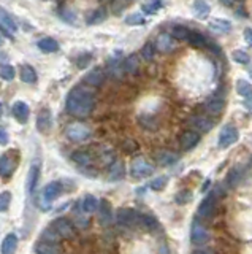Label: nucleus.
I'll return each mask as SVG.
<instances>
[{
	"label": "nucleus",
	"mask_w": 252,
	"mask_h": 254,
	"mask_svg": "<svg viewBox=\"0 0 252 254\" xmlns=\"http://www.w3.org/2000/svg\"><path fill=\"white\" fill-rule=\"evenodd\" d=\"M67 112L75 118H87L95 107V95L90 89L76 86L67 95Z\"/></svg>",
	"instance_id": "f257e3e1"
},
{
	"label": "nucleus",
	"mask_w": 252,
	"mask_h": 254,
	"mask_svg": "<svg viewBox=\"0 0 252 254\" xmlns=\"http://www.w3.org/2000/svg\"><path fill=\"white\" fill-rule=\"evenodd\" d=\"M116 221L122 227H138L141 224V213L132 208H119L116 211Z\"/></svg>",
	"instance_id": "f03ea898"
},
{
	"label": "nucleus",
	"mask_w": 252,
	"mask_h": 254,
	"mask_svg": "<svg viewBox=\"0 0 252 254\" xmlns=\"http://www.w3.org/2000/svg\"><path fill=\"white\" fill-rule=\"evenodd\" d=\"M19 164V154L18 151H10L5 153L3 156H0V176L2 178H10Z\"/></svg>",
	"instance_id": "7ed1b4c3"
},
{
	"label": "nucleus",
	"mask_w": 252,
	"mask_h": 254,
	"mask_svg": "<svg viewBox=\"0 0 252 254\" xmlns=\"http://www.w3.org/2000/svg\"><path fill=\"white\" fill-rule=\"evenodd\" d=\"M154 173V167L151 164L143 159V157H137V159L132 161L130 164V175L137 178V180H141V178H148Z\"/></svg>",
	"instance_id": "20e7f679"
},
{
	"label": "nucleus",
	"mask_w": 252,
	"mask_h": 254,
	"mask_svg": "<svg viewBox=\"0 0 252 254\" xmlns=\"http://www.w3.org/2000/svg\"><path fill=\"white\" fill-rule=\"evenodd\" d=\"M50 227L57 233V235L60 238H65V240H70L75 237V226L68 221V219L65 218H57L54 219V221L51 223Z\"/></svg>",
	"instance_id": "39448f33"
},
{
	"label": "nucleus",
	"mask_w": 252,
	"mask_h": 254,
	"mask_svg": "<svg viewBox=\"0 0 252 254\" xmlns=\"http://www.w3.org/2000/svg\"><path fill=\"white\" fill-rule=\"evenodd\" d=\"M65 135L67 139L72 141H84L90 137V129L87 126L81 124V122H75V124H70L67 127Z\"/></svg>",
	"instance_id": "423d86ee"
},
{
	"label": "nucleus",
	"mask_w": 252,
	"mask_h": 254,
	"mask_svg": "<svg viewBox=\"0 0 252 254\" xmlns=\"http://www.w3.org/2000/svg\"><path fill=\"white\" fill-rule=\"evenodd\" d=\"M209 240V232L203 224L198 223V219H195L192 223V227H191V242L192 245H197V246H203L206 245Z\"/></svg>",
	"instance_id": "0eeeda50"
},
{
	"label": "nucleus",
	"mask_w": 252,
	"mask_h": 254,
	"mask_svg": "<svg viewBox=\"0 0 252 254\" xmlns=\"http://www.w3.org/2000/svg\"><path fill=\"white\" fill-rule=\"evenodd\" d=\"M238 137H240V134H238V129L235 126H232V124L225 126L219 134V141H218L219 148L225 149L228 146L235 145V143L238 141Z\"/></svg>",
	"instance_id": "6e6552de"
},
{
	"label": "nucleus",
	"mask_w": 252,
	"mask_h": 254,
	"mask_svg": "<svg viewBox=\"0 0 252 254\" xmlns=\"http://www.w3.org/2000/svg\"><path fill=\"white\" fill-rule=\"evenodd\" d=\"M0 29L3 30V33L6 37H11V38L18 32L16 21L11 18V15L3 8V6H0Z\"/></svg>",
	"instance_id": "1a4fd4ad"
},
{
	"label": "nucleus",
	"mask_w": 252,
	"mask_h": 254,
	"mask_svg": "<svg viewBox=\"0 0 252 254\" xmlns=\"http://www.w3.org/2000/svg\"><path fill=\"white\" fill-rule=\"evenodd\" d=\"M40 170H41V162H40V159H35L30 166L29 175H27V192H29L30 196H33L35 191H37Z\"/></svg>",
	"instance_id": "9d476101"
},
{
	"label": "nucleus",
	"mask_w": 252,
	"mask_h": 254,
	"mask_svg": "<svg viewBox=\"0 0 252 254\" xmlns=\"http://www.w3.org/2000/svg\"><path fill=\"white\" fill-rule=\"evenodd\" d=\"M200 141V134L195 130H186V132L179 137V146L183 151H189L198 145Z\"/></svg>",
	"instance_id": "9b49d317"
},
{
	"label": "nucleus",
	"mask_w": 252,
	"mask_h": 254,
	"mask_svg": "<svg viewBox=\"0 0 252 254\" xmlns=\"http://www.w3.org/2000/svg\"><path fill=\"white\" fill-rule=\"evenodd\" d=\"M53 127V114H51V110L50 108H43L37 116V129L38 132L41 134H46L50 132Z\"/></svg>",
	"instance_id": "f8f14e48"
},
{
	"label": "nucleus",
	"mask_w": 252,
	"mask_h": 254,
	"mask_svg": "<svg viewBox=\"0 0 252 254\" xmlns=\"http://www.w3.org/2000/svg\"><path fill=\"white\" fill-rule=\"evenodd\" d=\"M97 211H99V221L102 226H110L113 223V211H111V205L107 198H102L97 205Z\"/></svg>",
	"instance_id": "ddd939ff"
},
{
	"label": "nucleus",
	"mask_w": 252,
	"mask_h": 254,
	"mask_svg": "<svg viewBox=\"0 0 252 254\" xmlns=\"http://www.w3.org/2000/svg\"><path fill=\"white\" fill-rule=\"evenodd\" d=\"M11 113L13 116L16 118L18 122L21 124H26L27 121H29V116H30V110H29V105L26 104L23 100H18L15 105L11 108Z\"/></svg>",
	"instance_id": "4468645a"
},
{
	"label": "nucleus",
	"mask_w": 252,
	"mask_h": 254,
	"mask_svg": "<svg viewBox=\"0 0 252 254\" xmlns=\"http://www.w3.org/2000/svg\"><path fill=\"white\" fill-rule=\"evenodd\" d=\"M35 253H38V254H57V253H62V248H60L59 242H51V240L41 238L37 243V246H35Z\"/></svg>",
	"instance_id": "2eb2a0df"
},
{
	"label": "nucleus",
	"mask_w": 252,
	"mask_h": 254,
	"mask_svg": "<svg viewBox=\"0 0 252 254\" xmlns=\"http://www.w3.org/2000/svg\"><path fill=\"white\" fill-rule=\"evenodd\" d=\"M216 211V202H214V196H208L206 198H203L201 203L198 205V216L200 218H211Z\"/></svg>",
	"instance_id": "dca6fc26"
},
{
	"label": "nucleus",
	"mask_w": 252,
	"mask_h": 254,
	"mask_svg": "<svg viewBox=\"0 0 252 254\" xmlns=\"http://www.w3.org/2000/svg\"><path fill=\"white\" fill-rule=\"evenodd\" d=\"M125 175V167H124V161L116 159L113 164L110 166L108 170V180L110 181H121Z\"/></svg>",
	"instance_id": "f3484780"
},
{
	"label": "nucleus",
	"mask_w": 252,
	"mask_h": 254,
	"mask_svg": "<svg viewBox=\"0 0 252 254\" xmlns=\"http://www.w3.org/2000/svg\"><path fill=\"white\" fill-rule=\"evenodd\" d=\"M60 192H62V184L59 181H51V183H48L46 186L43 188L41 196H43L48 202H53V200H56V198L60 196Z\"/></svg>",
	"instance_id": "a211bd4d"
},
{
	"label": "nucleus",
	"mask_w": 252,
	"mask_h": 254,
	"mask_svg": "<svg viewBox=\"0 0 252 254\" xmlns=\"http://www.w3.org/2000/svg\"><path fill=\"white\" fill-rule=\"evenodd\" d=\"M105 78H107V75H105V72L102 70V68H94V70H90L86 78H84V81H86V85L92 86V87H99L103 85Z\"/></svg>",
	"instance_id": "6ab92c4d"
},
{
	"label": "nucleus",
	"mask_w": 252,
	"mask_h": 254,
	"mask_svg": "<svg viewBox=\"0 0 252 254\" xmlns=\"http://www.w3.org/2000/svg\"><path fill=\"white\" fill-rule=\"evenodd\" d=\"M156 48L160 53H170L174 48V38L168 33H160L156 40Z\"/></svg>",
	"instance_id": "aec40b11"
},
{
	"label": "nucleus",
	"mask_w": 252,
	"mask_h": 254,
	"mask_svg": "<svg viewBox=\"0 0 252 254\" xmlns=\"http://www.w3.org/2000/svg\"><path fill=\"white\" fill-rule=\"evenodd\" d=\"M19 77H21V81H24L27 85H33L37 83V72L33 70V67L30 65H21L19 68Z\"/></svg>",
	"instance_id": "412c9836"
},
{
	"label": "nucleus",
	"mask_w": 252,
	"mask_h": 254,
	"mask_svg": "<svg viewBox=\"0 0 252 254\" xmlns=\"http://www.w3.org/2000/svg\"><path fill=\"white\" fill-rule=\"evenodd\" d=\"M194 13L198 19H206L211 13V6L206 2V0H195L194 2Z\"/></svg>",
	"instance_id": "4be33fe9"
},
{
	"label": "nucleus",
	"mask_w": 252,
	"mask_h": 254,
	"mask_svg": "<svg viewBox=\"0 0 252 254\" xmlns=\"http://www.w3.org/2000/svg\"><path fill=\"white\" fill-rule=\"evenodd\" d=\"M16 248H18V237L15 235V233H8V235L3 238L0 251H2L3 254H13L16 251Z\"/></svg>",
	"instance_id": "5701e85b"
},
{
	"label": "nucleus",
	"mask_w": 252,
	"mask_h": 254,
	"mask_svg": "<svg viewBox=\"0 0 252 254\" xmlns=\"http://www.w3.org/2000/svg\"><path fill=\"white\" fill-rule=\"evenodd\" d=\"M107 16H108L107 8H105V6H100V8L90 11V15H87V21H86V23H87L89 26L100 24V23L105 21V19H107Z\"/></svg>",
	"instance_id": "b1692460"
},
{
	"label": "nucleus",
	"mask_w": 252,
	"mask_h": 254,
	"mask_svg": "<svg viewBox=\"0 0 252 254\" xmlns=\"http://www.w3.org/2000/svg\"><path fill=\"white\" fill-rule=\"evenodd\" d=\"M191 124L195 127V129H200L203 132H209L213 127H214V122L211 119L205 118V116H195V118L191 119Z\"/></svg>",
	"instance_id": "393cba45"
},
{
	"label": "nucleus",
	"mask_w": 252,
	"mask_h": 254,
	"mask_svg": "<svg viewBox=\"0 0 252 254\" xmlns=\"http://www.w3.org/2000/svg\"><path fill=\"white\" fill-rule=\"evenodd\" d=\"M97 205H99L97 198L94 196H90V194H86V196L83 197V200H81L80 210L83 213H94L97 210Z\"/></svg>",
	"instance_id": "a878e982"
},
{
	"label": "nucleus",
	"mask_w": 252,
	"mask_h": 254,
	"mask_svg": "<svg viewBox=\"0 0 252 254\" xmlns=\"http://www.w3.org/2000/svg\"><path fill=\"white\" fill-rule=\"evenodd\" d=\"M205 107L211 114H219V113H222V110L225 108V102H224L222 99H219V97H213V99H209L206 102Z\"/></svg>",
	"instance_id": "bb28decb"
},
{
	"label": "nucleus",
	"mask_w": 252,
	"mask_h": 254,
	"mask_svg": "<svg viewBox=\"0 0 252 254\" xmlns=\"http://www.w3.org/2000/svg\"><path fill=\"white\" fill-rule=\"evenodd\" d=\"M72 161L75 164H78V166H83V167H87L90 162H92V157L87 153V151H73L72 153Z\"/></svg>",
	"instance_id": "cd10ccee"
},
{
	"label": "nucleus",
	"mask_w": 252,
	"mask_h": 254,
	"mask_svg": "<svg viewBox=\"0 0 252 254\" xmlns=\"http://www.w3.org/2000/svg\"><path fill=\"white\" fill-rule=\"evenodd\" d=\"M176 161H178V154L173 153V151H160L157 154V162L164 167L171 166V164H174Z\"/></svg>",
	"instance_id": "c85d7f7f"
},
{
	"label": "nucleus",
	"mask_w": 252,
	"mask_h": 254,
	"mask_svg": "<svg viewBox=\"0 0 252 254\" xmlns=\"http://www.w3.org/2000/svg\"><path fill=\"white\" fill-rule=\"evenodd\" d=\"M209 27H211V30L218 33H228L230 29H232V24L225 21V19H213V21L209 23Z\"/></svg>",
	"instance_id": "c756f323"
},
{
	"label": "nucleus",
	"mask_w": 252,
	"mask_h": 254,
	"mask_svg": "<svg viewBox=\"0 0 252 254\" xmlns=\"http://www.w3.org/2000/svg\"><path fill=\"white\" fill-rule=\"evenodd\" d=\"M38 48L43 53H56V51L59 50V43L56 42L54 38L46 37V38H41L40 42H38Z\"/></svg>",
	"instance_id": "7c9ffc66"
},
{
	"label": "nucleus",
	"mask_w": 252,
	"mask_h": 254,
	"mask_svg": "<svg viewBox=\"0 0 252 254\" xmlns=\"http://www.w3.org/2000/svg\"><path fill=\"white\" fill-rule=\"evenodd\" d=\"M140 226L144 227V229H148L149 232H156V230L160 229L159 221L151 215H141V224H140Z\"/></svg>",
	"instance_id": "2f4dec72"
},
{
	"label": "nucleus",
	"mask_w": 252,
	"mask_h": 254,
	"mask_svg": "<svg viewBox=\"0 0 252 254\" xmlns=\"http://www.w3.org/2000/svg\"><path fill=\"white\" fill-rule=\"evenodd\" d=\"M187 42L191 43L195 48H201V46H206L208 45V40L205 35H201L198 32H189V37H187Z\"/></svg>",
	"instance_id": "473e14b6"
},
{
	"label": "nucleus",
	"mask_w": 252,
	"mask_h": 254,
	"mask_svg": "<svg viewBox=\"0 0 252 254\" xmlns=\"http://www.w3.org/2000/svg\"><path fill=\"white\" fill-rule=\"evenodd\" d=\"M138 57L135 56V54H132V56H129L127 59L122 62V68H124V72H127V73H137L138 72Z\"/></svg>",
	"instance_id": "72a5a7b5"
},
{
	"label": "nucleus",
	"mask_w": 252,
	"mask_h": 254,
	"mask_svg": "<svg viewBox=\"0 0 252 254\" xmlns=\"http://www.w3.org/2000/svg\"><path fill=\"white\" fill-rule=\"evenodd\" d=\"M236 92L241 97H251L252 95V85L248 83L246 80H238L236 81Z\"/></svg>",
	"instance_id": "f704fd0d"
},
{
	"label": "nucleus",
	"mask_w": 252,
	"mask_h": 254,
	"mask_svg": "<svg viewBox=\"0 0 252 254\" xmlns=\"http://www.w3.org/2000/svg\"><path fill=\"white\" fill-rule=\"evenodd\" d=\"M15 75H16V70H15V67H13V65H10V64L0 65V78H2V80L11 81L13 78H15Z\"/></svg>",
	"instance_id": "c9c22d12"
},
{
	"label": "nucleus",
	"mask_w": 252,
	"mask_h": 254,
	"mask_svg": "<svg viewBox=\"0 0 252 254\" xmlns=\"http://www.w3.org/2000/svg\"><path fill=\"white\" fill-rule=\"evenodd\" d=\"M225 180H227V184H228L230 188H235L236 184L241 181V171H240V169L235 167V169L230 170L228 173H227V178H225Z\"/></svg>",
	"instance_id": "e433bc0d"
},
{
	"label": "nucleus",
	"mask_w": 252,
	"mask_h": 254,
	"mask_svg": "<svg viewBox=\"0 0 252 254\" xmlns=\"http://www.w3.org/2000/svg\"><path fill=\"white\" fill-rule=\"evenodd\" d=\"M189 30L187 27H184V26H174L173 27V30H171V37L174 38V40H187V37H189Z\"/></svg>",
	"instance_id": "4c0bfd02"
},
{
	"label": "nucleus",
	"mask_w": 252,
	"mask_h": 254,
	"mask_svg": "<svg viewBox=\"0 0 252 254\" xmlns=\"http://www.w3.org/2000/svg\"><path fill=\"white\" fill-rule=\"evenodd\" d=\"M57 15H59V18L60 19H64L65 23H68V24H75L76 23V16H75V13L70 10V8H67V6H62V8L57 11Z\"/></svg>",
	"instance_id": "58836bf2"
},
{
	"label": "nucleus",
	"mask_w": 252,
	"mask_h": 254,
	"mask_svg": "<svg viewBox=\"0 0 252 254\" xmlns=\"http://www.w3.org/2000/svg\"><path fill=\"white\" fill-rule=\"evenodd\" d=\"M232 57H233L235 62L241 64V65H246V64L251 62L249 54H248L246 51H243V50H235V51L232 53Z\"/></svg>",
	"instance_id": "ea45409f"
},
{
	"label": "nucleus",
	"mask_w": 252,
	"mask_h": 254,
	"mask_svg": "<svg viewBox=\"0 0 252 254\" xmlns=\"http://www.w3.org/2000/svg\"><path fill=\"white\" fill-rule=\"evenodd\" d=\"M162 5H164L162 0H151V2L143 5V11L146 13V15H154V13L162 8Z\"/></svg>",
	"instance_id": "a19ab883"
},
{
	"label": "nucleus",
	"mask_w": 252,
	"mask_h": 254,
	"mask_svg": "<svg viewBox=\"0 0 252 254\" xmlns=\"http://www.w3.org/2000/svg\"><path fill=\"white\" fill-rule=\"evenodd\" d=\"M192 200V192L189 189H184V191H179L176 196H174V202L178 205H186Z\"/></svg>",
	"instance_id": "79ce46f5"
},
{
	"label": "nucleus",
	"mask_w": 252,
	"mask_h": 254,
	"mask_svg": "<svg viewBox=\"0 0 252 254\" xmlns=\"http://www.w3.org/2000/svg\"><path fill=\"white\" fill-rule=\"evenodd\" d=\"M10 203H11V192L10 191L0 192V213H5L8 210Z\"/></svg>",
	"instance_id": "37998d69"
},
{
	"label": "nucleus",
	"mask_w": 252,
	"mask_h": 254,
	"mask_svg": "<svg viewBox=\"0 0 252 254\" xmlns=\"http://www.w3.org/2000/svg\"><path fill=\"white\" fill-rule=\"evenodd\" d=\"M146 23V19L143 18L141 13H132L127 18H125V24L129 26H141Z\"/></svg>",
	"instance_id": "c03bdc74"
},
{
	"label": "nucleus",
	"mask_w": 252,
	"mask_h": 254,
	"mask_svg": "<svg viewBox=\"0 0 252 254\" xmlns=\"http://www.w3.org/2000/svg\"><path fill=\"white\" fill-rule=\"evenodd\" d=\"M167 183H168V178L167 176H159V178H156V180H152L149 183V188L152 191H162L167 186Z\"/></svg>",
	"instance_id": "a18cd8bd"
},
{
	"label": "nucleus",
	"mask_w": 252,
	"mask_h": 254,
	"mask_svg": "<svg viewBox=\"0 0 252 254\" xmlns=\"http://www.w3.org/2000/svg\"><path fill=\"white\" fill-rule=\"evenodd\" d=\"M33 197H35V205H37V207H38L41 211H50V210H51V202H48L43 196H40V197L33 196Z\"/></svg>",
	"instance_id": "49530a36"
},
{
	"label": "nucleus",
	"mask_w": 252,
	"mask_h": 254,
	"mask_svg": "<svg viewBox=\"0 0 252 254\" xmlns=\"http://www.w3.org/2000/svg\"><path fill=\"white\" fill-rule=\"evenodd\" d=\"M154 51H156V46L152 43H146L143 48H141V56L146 59V60H151L154 57Z\"/></svg>",
	"instance_id": "de8ad7c7"
},
{
	"label": "nucleus",
	"mask_w": 252,
	"mask_h": 254,
	"mask_svg": "<svg viewBox=\"0 0 252 254\" xmlns=\"http://www.w3.org/2000/svg\"><path fill=\"white\" fill-rule=\"evenodd\" d=\"M122 149L127 151V153H135V151L138 149V143L134 140H125L124 145H122Z\"/></svg>",
	"instance_id": "09e8293b"
},
{
	"label": "nucleus",
	"mask_w": 252,
	"mask_h": 254,
	"mask_svg": "<svg viewBox=\"0 0 252 254\" xmlns=\"http://www.w3.org/2000/svg\"><path fill=\"white\" fill-rule=\"evenodd\" d=\"M8 145V134L3 127H0V146H6Z\"/></svg>",
	"instance_id": "8fccbe9b"
},
{
	"label": "nucleus",
	"mask_w": 252,
	"mask_h": 254,
	"mask_svg": "<svg viewBox=\"0 0 252 254\" xmlns=\"http://www.w3.org/2000/svg\"><path fill=\"white\" fill-rule=\"evenodd\" d=\"M244 40H246V43L252 48V29L244 30Z\"/></svg>",
	"instance_id": "3c124183"
},
{
	"label": "nucleus",
	"mask_w": 252,
	"mask_h": 254,
	"mask_svg": "<svg viewBox=\"0 0 252 254\" xmlns=\"http://www.w3.org/2000/svg\"><path fill=\"white\" fill-rule=\"evenodd\" d=\"M243 107L246 108L249 113H252V95L251 97H246V100L243 102Z\"/></svg>",
	"instance_id": "603ef678"
},
{
	"label": "nucleus",
	"mask_w": 252,
	"mask_h": 254,
	"mask_svg": "<svg viewBox=\"0 0 252 254\" xmlns=\"http://www.w3.org/2000/svg\"><path fill=\"white\" fill-rule=\"evenodd\" d=\"M221 2H222L224 5H227V6H230V5H233V2H235V0H221Z\"/></svg>",
	"instance_id": "864d4df0"
},
{
	"label": "nucleus",
	"mask_w": 252,
	"mask_h": 254,
	"mask_svg": "<svg viewBox=\"0 0 252 254\" xmlns=\"http://www.w3.org/2000/svg\"><path fill=\"white\" fill-rule=\"evenodd\" d=\"M195 253H214L213 250H206V248H201V250H195Z\"/></svg>",
	"instance_id": "5fc2aeb1"
},
{
	"label": "nucleus",
	"mask_w": 252,
	"mask_h": 254,
	"mask_svg": "<svg viewBox=\"0 0 252 254\" xmlns=\"http://www.w3.org/2000/svg\"><path fill=\"white\" fill-rule=\"evenodd\" d=\"M99 2H102V3H108V2H113V0H99Z\"/></svg>",
	"instance_id": "6e6d98bb"
},
{
	"label": "nucleus",
	"mask_w": 252,
	"mask_h": 254,
	"mask_svg": "<svg viewBox=\"0 0 252 254\" xmlns=\"http://www.w3.org/2000/svg\"><path fill=\"white\" fill-rule=\"evenodd\" d=\"M249 75H251V77H252V68H251V70H249Z\"/></svg>",
	"instance_id": "4d7b16f0"
},
{
	"label": "nucleus",
	"mask_w": 252,
	"mask_h": 254,
	"mask_svg": "<svg viewBox=\"0 0 252 254\" xmlns=\"http://www.w3.org/2000/svg\"><path fill=\"white\" fill-rule=\"evenodd\" d=\"M0 46H2V38H0Z\"/></svg>",
	"instance_id": "13d9d810"
},
{
	"label": "nucleus",
	"mask_w": 252,
	"mask_h": 254,
	"mask_svg": "<svg viewBox=\"0 0 252 254\" xmlns=\"http://www.w3.org/2000/svg\"><path fill=\"white\" fill-rule=\"evenodd\" d=\"M0 113H2V107H0Z\"/></svg>",
	"instance_id": "bf43d9fd"
},
{
	"label": "nucleus",
	"mask_w": 252,
	"mask_h": 254,
	"mask_svg": "<svg viewBox=\"0 0 252 254\" xmlns=\"http://www.w3.org/2000/svg\"><path fill=\"white\" fill-rule=\"evenodd\" d=\"M251 162H252V157H251Z\"/></svg>",
	"instance_id": "052dcab7"
}]
</instances>
